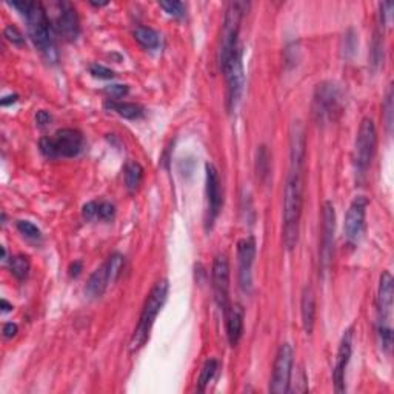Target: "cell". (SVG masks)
Wrapping results in <instances>:
<instances>
[{
  "mask_svg": "<svg viewBox=\"0 0 394 394\" xmlns=\"http://www.w3.org/2000/svg\"><path fill=\"white\" fill-rule=\"evenodd\" d=\"M304 206V173L290 171L284 195V245L291 251L299 242Z\"/></svg>",
  "mask_w": 394,
  "mask_h": 394,
  "instance_id": "obj_1",
  "label": "cell"
},
{
  "mask_svg": "<svg viewBox=\"0 0 394 394\" xmlns=\"http://www.w3.org/2000/svg\"><path fill=\"white\" fill-rule=\"evenodd\" d=\"M166 297H168V282L166 280H159L148 293L142 313H140L137 326L135 333H132L130 342V350L132 353L142 348L146 340H148L152 325H155L157 315L165 305Z\"/></svg>",
  "mask_w": 394,
  "mask_h": 394,
  "instance_id": "obj_2",
  "label": "cell"
},
{
  "mask_svg": "<svg viewBox=\"0 0 394 394\" xmlns=\"http://www.w3.org/2000/svg\"><path fill=\"white\" fill-rule=\"evenodd\" d=\"M244 2H233L228 5L225 11L224 23H222V35H220V50H219V66L224 70L230 60L235 57L236 52L240 50L237 43L240 22H242L245 12Z\"/></svg>",
  "mask_w": 394,
  "mask_h": 394,
  "instance_id": "obj_3",
  "label": "cell"
},
{
  "mask_svg": "<svg viewBox=\"0 0 394 394\" xmlns=\"http://www.w3.org/2000/svg\"><path fill=\"white\" fill-rule=\"evenodd\" d=\"M82 132L75 128H63L55 132V136L40 139L39 148L48 159L76 157L83 150Z\"/></svg>",
  "mask_w": 394,
  "mask_h": 394,
  "instance_id": "obj_4",
  "label": "cell"
},
{
  "mask_svg": "<svg viewBox=\"0 0 394 394\" xmlns=\"http://www.w3.org/2000/svg\"><path fill=\"white\" fill-rule=\"evenodd\" d=\"M342 112V96L335 83L322 82L316 86L313 96V116L319 125L336 122Z\"/></svg>",
  "mask_w": 394,
  "mask_h": 394,
  "instance_id": "obj_5",
  "label": "cell"
},
{
  "mask_svg": "<svg viewBox=\"0 0 394 394\" xmlns=\"http://www.w3.org/2000/svg\"><path fill=\"white\" fill-rule=\"evenodd\" d=\"M26 22H28V31L30 37L35 45L46 56L48 60L56 59V48H55V40H52L51 35V23L46 16L45 10L40 3H32L28 14L25 16Z\"/></svg>",
  "mask_w": 394,
  "mask_h": 394,
  "instance_id": "obj_6",
  "label": "cell"
},
{
  "mask_svg": "<svg viewBox=\"0 0 394 394\" xmlns=\"http://www.w3.org/2000/svg\"><path fill=\"white\" fill-rule=\"evenodd\" d=\"M377 145V131L373 119L365 117L360 122L355 144V165L359 173H365L375 157Z\"/></svg>",
  "mask_w": 394,
  "mask_h": 394,
  "instance_id": "obj_7",
  "label": "cell"
},
{
  "mask_svg": "<svg viewBox=\"0 0 394 394\" xmlns=\"http://www.w3.org/2000/svg\"><path fill=\"white\" fill-rule=\"evenodd\" d=\"M205 196H206V230H211L222 208V186H220L219 171L213 164L205 165Z\"/></svg>",
  "mask_w": 394,
  "mask_h": 394,
  "instance_id": "obj_8",
  "label": "cell"
},
{
  "mask_svg": "<svg viewBox=\"0 0 394 394\" xmlns=\"http://www.w3.org/2000/svg\"><path fill=\"white\" fill-rule=\"evenodd\" d=\"M293 370V348L290 344L279 346L273 365V375L270 380V391L275 394H285L290 391V380Z\"/></svg>",
  "mask_w": 394,
  "mask_h": 394,
  "instance_id": "obj_9",
  "label": "cell"
},
{
  "mask_svg": "<svg viewBox=\"0 0 394 394\" xmlns=\"http://www.w3.org/2000/svg\"><path fill=\"white\" fill-rule=\"evenodd\" d=\"M335 230H336V213L331 202H325L322 208V235L319 245V264L325 273L330 268L335 248Z\"/></svg>",
  "mask_w": 394,
  "mask_h": 394,
  "instance_id": "obj_10",
  "label": "cell"
},
{
  "mask_svg": "<svg viewBox=\"0 0 394 394\" xmlns=\"http://www.w3.org/2000/svg\"><path fill=\"white\" fill-rule=\"evenodd\" d=\"M213 279V291H215V299L220 308L226 313L228 306V295H230V262L225 255H219L215 259L211 271Z\"/></svg>",
  "mask_w": 394,
  "mask_h": 394,
  "instance_id": "obj_11",
  "label": "cell"
},
{
  "mask_svg": "<svg viewBox=\"0 0 394 394\" xmlns=\"http://www.w3.org/2000/svg\"><path fill=\"white\" fill-rule=\"evenodd\" d=\"M256 257V242L253 237H244L237 244L239 262V284L245 293L251 291L253 286V265Z\"/></svg>",
  "mask_w": 394,
  "mask_h": 394,
  "instance_id": "obj_12",
  "label": "cell"
},
{
  "mask_svg": "<svg viewBox=\"0 0 394 394\" xmlns=\"http://www.w3.org/2000/svg\"><path fill=\"white\" fill-rule=\"evenodd\" d=\"M366 206H368V199L365 196H357L353 199L348 211L345 216V237L350 244H356L364 233Z\"/></svg>",
  "mask_w": 394,
  "mask_h": 394,
  "instance_id": "obj_13",
  "label": "cell"
},
{
  "mask_svg": "<svg viewBox=\"0 0 394 394\" xmlns=\"http://www.w3.org/2000/svg\"><path fill=\"white\" fill-rule=\"evenodd\" d=\"M222 72L226 77V86H228V106L230 110L235 108L240 100L244 91V65H242V50H239L235 57L230 60V63L225 66Z\"/></svg>",
  "mask_w": 394,
  "mask_h": 394,
  "instance_id": "obj_14",
  "label": "cell"
},
{
  "mask_svg": "<svg viewBox=\"0 0 394 394\" xmlns=\"http://www.w3.org/2000/svg\"><path fill=\"white\" fill-rule=\"evenodd\" d=\"M351 351H353V333L351 330H346L345 335L342 336V340H340L339 344L335 371H333V380H335V388L337 393L345 391V373L346 368H348Z\"/></svg>",
  "mask_w": 394,
  "mask_h": 394,
  "instance_id": "obj_15",
  "label": "cell"
},
{
  "mask_svg": "<svg viewBox=\"0 0 394 394\" xmlns=\"http://www.w3.org/2000/svg\"><path fill=\"white\" fill-rule=\"evenodd\" d=\"M393 276L388 271H384L379 280L377 291V313H379V325H391V313H393Z\"/></svg>",
  "mask_w": 394,
  "mask_h": 394,
  "instance_id": "obj_16",
  "label": "cell"
},
{
  "mask_svg": "<svg viewBox=\"0 0 394 394\" xmlns=\"http://www.w3.org/2000/svg\"><path fill=\"white\" fill-rule=\"evenodd\" d=\"M306 157V139L305 128L302 122H293L290 130V159H291V170L296 173H304Z\"/></svg>",
  "mask_w": 394,
  "mask_h": 394,
  "instance_id": "obj_17",
  "label": "cell"
},
{
  "mask_svg": "<svg viewBox=\"0 0 394 394\" xmlns=\"http://www.w3.org/2000/svg\"><path fill=\"white\" fill-rule=\"evenodd\" d=\"M57 31L66 40H76L80 32V22L75 6L71 3H59V16L56 20Z\"/></svg>",
  "mask_w": 394,
  "mask_h": 394,
  "instance_id": "obj_18",
  "label": "cell"
},
{
  "mask_svg": "<svg viewBox=\"0 0 394 394\" xmlns=\"http://www.w3.org/2000/svg\"><path fill=\"white\" fill-rule=\"evenodd\" d=\"M110 284H112V279L110 275L108 265L105 262L90 276L88 282H86L85 286V295L90 299H99L100 296H104V293L106 291V288H108Z\"/></svg>",
  "mask_w": 394,
  "mask_h": 394,
  "instance_id": "obj_19",
  "label": "cell"
},
{
  "mask_svg": "<svg viewBox=\"0 0 394 394\" xmlns=\"http://www.w3.org/2000/svg\"><path fill=\"white\" fill-rule=\"evenodd\" d=\"M82 216L85 220L111 222L116 217V206L111 202H106V200H91V202L83 205Z\"/></svg>",
  "mask_w": 394,
  "mask_h": 394,
  "instance_id": "obj_20",
  "label": "cell"
},
{
  "mask_svg": "<svg viewBox=\"0 0 394 394\" xmlns=\"http://www.w3.org/2000/svg\"><path fill=\"white\" fill-rule=\"evenodd\" d=\"M300 316H302V326L306 335H311L316 322V297L311 286H305L300 299Z\"/></svg>",
  "mask_w": 394,
  "mask_h": 394,
  "instance_id": "obj_21",
  "label": "cell"
},
{
  "mask_svg": "<svg viewBox=\"0 0 394 394\" xmlns=\"http://www.w3.org/2000/svg\"><path fill=\"white\" fill-rule=\"evenodd\" d=\"M225 316H226V336H228V342L231 346H236L244 333L242 306H239V305L231 306V308L226 310Z\"/></svg>",
  "mask_w": 394,
  "mask_h": 394,
  "instance_id": "obj_22",
  "label": "cell"
},
{
  "mask_svg": "<svg viewBox=\"0 0 394 394\" xmlns=\"http://www.w3.org/2000/svg\"><path fill=\"white\" fill-rule=\"evenodd\" d=\"M105 108L128 120H136L144 116L142 106L137 104H131V102H119V100L108 99L105 102Z\"/></svg>",
  "mask_w": 394,
  "mask_h": 394,
  "instance_id": "obj_23",
  "label": "cell"
},
{
  "mask_svg": "<svg viewBox=\"0 0 394 394\" xmlns=\"http://www.w3.org/2000/svg\"><path fill=\"white\" fill-rule=\"evenodd\" d=\"M132 36H135L139 45L144 46L145 50H157L160 45V37L157 31L148 28V26H137V28L132 31Z\"/></svg>",
  "mask_w": 394,
  "mask_h": 394,
  "instance_id": "obj_24",
  "label": "cell"
},
{
  "mask_svg": "<svg viewBox=\"0 0 394 394\" xmlns=\"http://www.w3.org/2000/svg\"><path fill=\"white\" fill-rule=\"evenodd\" d=\"M144 180V168L139 162H128L125 166V186L130 193L139 190Z\"/></svg>",
  "mask_w": 394,
  "mask_h": 394,
  "instance_id": "obj_25",
  "label": "cell"
},
{
  "mask_svg": "<svg viewBox=\"0 0 394 394\" xmlns=\"http://www.w3.org/2000/svg\"><path fill=\"white\" fill-rule=\"evenodd\" d=\"M10 270H11L12 276H14L17 280H20V282H23V280L28 277L30 270H31L30 259L23 255H17L14 257H11Z\"/></svg>",
  "mask_w": 394,
  "mask_h": 394,
  "instance_id": "obj_26",
  "label": "cell"
},
{
  "mask_svg": "<svg viewBox=\"0 0 394 394\" xmlns=\"http://www.w3.org/2000/svg\"><path fill=\"white\" fill-rule=\"evenodd\" d=\"M219 368V364L217 360L211 359V360H206L205 365L202 366V370H200V375L197 379V391H205L206 386L210 385V382L213 379H215L216 373Z\"/></svg>",
  "mask_w": 394,
  "mask_h": 394,
  "instance_id": "obj_27",
  "label": "cell"
},
{
  "mask_svg": "<svg viewBox=\"0 0 394 394\" xmlns=\"http://www.w3.org/2000/svg\"><path fill=\"white\" fill-rule=\"evenodd\" d=\"M256 175L259 180H264L270 175V155L266 146H259L256 152Z\"/></svg>",
  "mask_w": 394,
  "mask_h": 394,
  "instance_id": "obj_28",
  "label": "cell"
},
{
  "mask_svg": "<svg viewBox=\"0 0 394 394\" xmlns=\"http://www.w3.org/2000/svg\"><path fill=\"white\" fill-rule=\"evenodd\" d=\"M106 265H108L110 268L112 282H116L120 276V273L124 270V256L119 255V253H115V255H111L108 259H106Z\"/></svg>",
  "mask_w": 394,
  "mask_h": 394,
  "instance_id": "obj_29",
  "label": "cell"
},
{
  "mask_svg": "<svg viewBox=\"0 0 394 394\" xmlns=\"http://www.w3.org/2000/svg\"><path fill=\"white\" fill-rule=\"evenodd\" d=\"M377 336H379V344L380 346H382V350L388 353L393 345L391 325H377Z\"/></svg>",
  "mask_w": 394,
  "mask_h": 394,
  "instance_id": "obj_30",
  "label": "cell"
},
{
  "mask_svg": "<svg viewBox=\"0 0 394 394\" xmlns=\"http://www.w3.org/2000/svg\"><path fill=\"white\" fill-rule=\"evenodd\" d=\"M17 230L22 233L25 237L32 239V240L40 239V235H42L37 226L32 222H28V220H19V222H17Z\"/></svg>",
  "mask_w": 394,
  "mask_h": 394,
  "instance_id": "obj_31",
  "label": "cell"
},
{
  "mask_svg": "<svg viewBox=\"0 0 394 394\" xmlns=\"http://www.w3.org/2000/svg\"><path fill=\"white\" fill-rule=\"evenodd\" d=\"M160 8H164L168 16L173 17H182L185 14V6L182 2L177 0H170V2H160Z\"/></svg>",
  "mask_w": 394,
  "mask_h": 394,
  "instance_id": "obj_32",
  "label": "cell"
},
{
  "mask_svg": "<svg viewBox=\"0 0 394 394\" xmlns=\"http://www.w3.org/2000/svg\"><path fill=\"white\" fill-rule=\"evenodd\" d=\"M90 72L92 75V77L102 79V80H110L116 76L115 71L106 68V66H104V65H99V63H92L90 66Z\"/></svg>",
  "mask_w": 394,
  "mask_h": 394,
  "instance_id": "obj_33",
  "label": "cell"
},
{
  "mask_svg": "<svg viewBox=\"0 0 394 394\" xmlns=\"http://www.w3.org/2000/svg\"><path fill=\"white\" fill-rule=\"evenodd\" d=\"M5 37L8 39L12 45H17V46L23 45V42H25L23 35L19 31V28H17V26H14V25L6 26V28H5Z\"/></svg>",
  "mask_w": 394,
  "mask_h": 394,
  "instance_id": "obj_34",
  "label": "cell"
},
{
  "mask_svg": "<svg viewBox=\"0 0 394 394\" xmlns=\"http://www.w3.org/2000/svg\"><path fill=\"white\" fill-rule=\"evenodd\" d=\"M384 108H385V122H386V126H388V131H391V125H393V88L391 86L388 88V92H386Z\"/></svg>",
  "mask_w": 394,
  "mask_h": 394,
  "instance_id": "obj_35",
  "label": "cell"
},
{
  "mask_svg": "<svg viewBox=\"0 0 394 394\" xmlns=\"http://www.w3.org/2000/svg\"><path fill=\"white\" fill-rule=\"evenodd\" d=\"M106 95H108L112 100H117L128 95V86L126 85H110L105 88Z\"/></svg>",
  "mask_w": 394,
  "mask_h": 394,
  "instance_id": "obj_36",
  "label": "cell"
},
{
  "mask_svg": "<svg viewBox=\"0 0 394 394\" xmlns=\"http://www.w3.org/2000/svg\"><path fill=\"white\" fill-rule=\"evenodd\" d=\"M36 122L39 126H46L50 122H51V116H50V112H46V111H37V115H36Z\"/></svg>",
  "mask_w": 394,
  "mask_h": 394,
  "instance_id": "obj_37",
  "label": "cell"
},
{
  "mask_svg": "<svg viewBox=\"0 0 394 394\" xmlns=\"http://www.w3.org/2000/svg\"><path fill=\"white\" fill-rule=\"evenodd\" d=\"M16 335H17V325H16V324L8 322V324L3 325V336H5L6 339L14 337Z\"/></svg>",
  "mask_w": 394,
  "mask_h": 394,
  "instance_id": "obj_38",
  "label": "cell"
},
{
  "mask_svg": "<svg viewBox=\"0 0 394 394\" xmlns=\"http://www.w3.org/2000/svg\"><path fill=\"white\" fill-rule=\"evenodd\" d=\"M80 271H82V262L76 260V262H72L70 265V276L71 277H77L80 275Z\"/></svg>",
  "mask_w": 394,
  "mask_h": 394,
  "instance_id": "obj_39",
  "label": "cell"
},
{
  "mask_svg": "<svg viewBox=\"0 0 394 394\" xmlns=\"http://www.w3.org/2000/svg\"><path fill=\"white\" fill-rule=\"evenodd\" d=\"M17 97H19L17 95L6 96V97H3V99H2V102H0V104H2V106H8L10 104H16V102H17Z\"/></svg>",
  "mask_w": 394,
  "mask_h": 394,
  "instance_id": "obj_40",
  "label": "cell"
},
{
  "mask_svg": "<svg viewBox=\"0 0 394 394\" xmlns=\"http://www.w3.org/2000/svg\"><path fill=\"white\" fill-rule=\"evenodd\" d=\"M11 310H12V305L6 302L5 299H2V311H3V313H8V311H11Z\"/></svg>",
  "mask_w": 394,
  "mask_h": 394,
  "instance_id": "obj_41",
  "label": "cell"
},
{
  "mask_svg": "<svg viewBox=\"0 0 394 394\" xmlns=\"http://www.w3.org/2000/svg\"><path fill=\"white\" fill-rule=\"evenodd\" d=\"M92 6H104V5H108V2H90Z\"/></svg>",
  "mask_w": 394,
  "mask_h": 394,
  "instance_id": "obj_42",
  "label": "cell"
}]
</instances>
